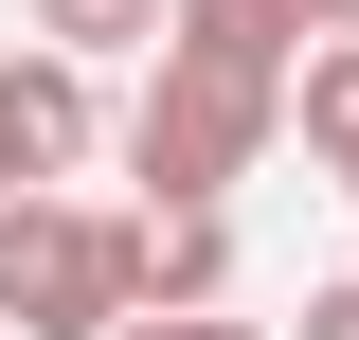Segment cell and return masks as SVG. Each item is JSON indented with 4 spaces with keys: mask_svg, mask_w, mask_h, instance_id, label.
Here are the masks:
<instances>
[{
    "mask_svg": "<svg viewBox=\"0 0 359 340\" xmlns=\"http://www.w3.org/2000/svg\"><path fill=\"white\" fill-rule=\"evenodd\" d=\"M269 143H287V72H233V54L162 36L126 90V179L144 197H233V179H269Z\"/></svg>",
    "mask_w": 359,
    "mask_h": 340,
    "instance_id": "1",
    "label": "cell"
},
{
    "mask_svg": "<svg viewBox=\"0 0 359 340\" xmlns=\"http://www.w3.org/2000/svg\"><path fill=\"white\" fill-rule=\"evenodd\" d=\"M287 143H306V179L359 197V36H306V72H287Z\"/></svg>",
    "mask_w": 359,
    "mask_h": 340,
    "instance_id": "5",
    "label": "cell"
},
{
    "mask_svg": "<svg viewBox=\"0 0 359 340\" xmlns=\"http://www.w3.org/2000/svg\"><path fill=\"white\" fill-rule=\"evenodd\" d=\"M108 340H287V323H233V304H144V323H108Z\"/></svg>",
    "mask_w": 359,
    "mask_h": 340,
    "instance_id": "8",
    "label": "cell"
},
{
    "mask_svg": "<svg viewBox=\"0 0 359 340\" xmlns=\"http://www.w3.org/2000/svg\"><path fill=\"white\" fill-rule=\"evenodd\" d=\"M323 36H359V0H323Z\"/></svg>",
    "mask_w": 359,
    "mask_h": 340,
    "instance_id": "10",
    "label": "cell"
},
{
    "mask_svg": "<svg viewBox=\"0 0 359 340\" xmlns=\"http://www.w3.org/2000/svg\"><path fill=\"white\" fill-rule=\"evenodd\" d=\"M108 323H144V233L90 215L72 179L0 197V340H108Z\"/></svg>",
    "mask_w": 359,
    "mask_h": 340,
    "instance_id": "2",
    "label": "cell"
},
{
    "mask_svg": "<svg viewBox=\"0 0 359 340\" xmlns=\"http://www.w3.org/2000/svg\"><path fill=\"white\" fill-rule=\"evenodd\" d=\"M180 36H198V54H233V72H306L323 0H180Z\"/></svg>",
    "mask_w": 359,
    "mask_h": 340,
    "instance_id": "6",
    "label": "cell"
},
{
    "mask_svg": "<svg viewBox=\"0 0 359 340\" xmlns=\"http://www.w3.org/2000/svg\"><path fill=\"white\" fill-rule=\"evenodd\" d=\"M144 304H233V197H126Z\"/></svg>",
    "mask_w": 359,
    "mask_h": 340,
    "instance_id": "4",
    "label": "cell"
},
{
    "mask_svg": "<svg viewBox=\"0 0 359 340\" xmlns=\"http://www.w3.org/2000/svg\"><path fill=\"white\" fill-rule=\"evenodd\" d=\"M90 143H126V108L90 90V54L18 36V54H0V197H36V179H72Z\"/></svg>",
    "mask_w": 359,
    "mask_h": 340,
    "instance_id": "3",
    "label": "cell"
},
{
    "mask_svg": "<svg viewBox=\"0 0 359 340\" xmlns=\"http://www.w3.org/2000/svg\"><path fill=\"white\" fill-rule=\"evenodd\" d=\"M306 340H359V269H341V287H306Z\"/></svg>",
    "mask_w": 359,
    "mask_h": 340,
    "instance_id": "9",
    "label": "cell"
},
{
    "mask_svg": "<svg viewBox=\"0 0 359 340\" xmlns=\"http://www.w3.org/2000/svg\"><path fill=\"white\" fill-rule=\"evenodd\" d=\"M18 36H54V54L108 72V54H162L180 36V0H18Z\"/></svg>",
    "mask_w": 359,
    "mask_h": 340,
    "instance_id": "7",
    "label": "cell"
}]
</instances>
